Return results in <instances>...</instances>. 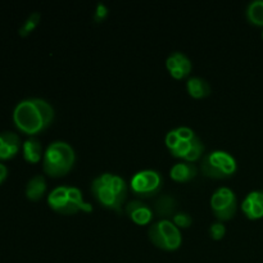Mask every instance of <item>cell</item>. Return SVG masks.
<instances>
[{"label":"cell","mask_w":263,"mask_h":263,"mask_svg":"<svg viewBox=\"0 0 263 263\" xmlns=\"http://www.w3.org/2000/svg\"><path fill=\"white\" fill-rule=\"evenodd\" d=\"M262 39H263V30H262Z\"/></svg>","instance_id":"obj_25"},{"label":"cell","mask_w":263,"mask_h":263,"mask_svg":"<svg viewBox=\"0 0 263 263\" xmlns=\"http://www.w3.org/2000/svg\"><path fill=\"white\" fill-rule=\"evenodd\" d=\"M238 170L235 157L226 151H212L205 153L200 161V171L211 179H226L233 176Z\"/></svg>","instance_id":"obj_6"},{"label":"cell","mask_w":263,"mask_h":263,"mask_svg":"<svg viewBox=\"0 0 263 263\" xmlns=\"http://www.w3.org/2000/svg\"><path fill=\"white\" fill-rule=\"evenodd\" d=\"M76 162L73 146L64 140L51 141L46 146L43 157V170L51 177H61L68 174Z\"/></svg>","instance_id":"obj_4"},{"label":"cell","mask_w":263,"mask_h":263,"mask_svg":"<svg viewBox=\"0 0 263 263\" xmlns=\"http://www.w3.org/2000/svg\"><path fill=\"white\" fill-rule=\"evenodd\" d=\"M186 90L190 97L194 98V99L207 98L212 91L210 82L200 76L189 77L186 81Z\"/></svg>","instance_id":"obj_18"},{"label":"cell","mask_w":263,"mask_h":263,"mask_svg":"<svg viewBox=\"0 0 263 263\" xmlns=\"http://www.w3.org/2000/svg\"><path fill=\"white\" fill-rule=\"evenodd\" d=\"M90 189L100 204L117 213L122 212L128 194L127 182L122 176L112 172H103L92 179Z\"/></svg>","instance_id":"obj_2"},{"label":"cell","mask_w":263,"mask_h":263,"mask_svg":"<svg viewBox=\"0 0 263 263\" xmlns=\"http://www.w3.org/2000/svg\"><path fill=\"white\" fill-rule=\"evenodd\" d=\"M226 234V226L221 221L212 222L210 226V236L213 240H221Z\"/></svg>","instance_id":"obj_22"},{"label":"cell","mask_w":263,"mask_h":263,"mask_svg":"<svg viewBox=\"0 0 263 263\" xmlns=\"http://www.w3.org/2000/svg\"><path fill=\"white\" fill-rule=\"evenodd\" d=\"M153 212L159 220H171L179 208V202L176 198L170 193H162L154 199L153 202Z\"/></svg>","instance_id":"obj_12"},{"label":"cell","mask_w":263,"mask_h":263,"mask_svg":"<svg viewBox=\"0 0 263 263\" xmlns=\"http://www.w3.org/2000/svg\"><path fill=\"white\" fill-rule=\"evenodd\" d=\"M163 176L154 168H144L135 172L130 180V189L138 199L156 197L162 189Z\"/></svg>","instance_id":"obj_8"},{"label":"cell","mask_w":263,"mask_h":263,"mask_svg":"<svg viewBox=\"0 0 263 263\" xmlns=\"http://www.w3.org/2000/svg\"><path fill=\"white\" fill-rule=\"evenodd\" d=\"M22 154L28 163H37L44 157L43 144L36 136H30L22 143Z\"/></svg>","instance_id":"obj_17"},{"label":"cell","mask_w":263,"mask_h":263,"mask_svg":"<svg viewBox=\"0 0 263 263\" xmlns=\"http://www.w3.org/2000/svg\"><path fill=\"white\" fill-rule=\"evenodd\" d=\"M246 17L254 26H263V0H252L246 8Z\"/></svg>","instance_id":"obj_19"},{"label":"cell","mask_w":263,"mask_h":263,"mask_svg":"<svg viewBox=\"0 0 263 263\" xmlns=\"http://www.w3.org/2000/svg\"><path fill=\"white\" fill-rule=\"evenodd\" d=\"M7 176H8L7 166H5L4 163H2V162H0V185H2V182L4 181L5 179H7Z\"/></svg>","instance_id":"obj_24"},{"label":"cell","mask_w":263,"mask_h":263,"mask_svg":"<svg viewBox=\"0 0 263 263\" xmlns=\"http://www.w3.org/2000/svg\"><path fill=\"white\" fill-rule=\"evenodd\" d=\"M210 204L217 221L223 222L235 216L238 210V198L231 187L220 186L213 192Z\"/></svg>","instance_id":"obj_9"},{"label":"cell","mask_w":263,"mask_h":263,"mask_svg":"<svg viewBox=\"0 0 263 263\" xmlns=\"http://www.w3.org/2000/svg\"><path fill=\"white\" fill-rule=\"evenodd\" d=\"M48 204L61 215H76L80 211L91 212L92 205L84 199L82 192L72 185H59L48 194Z\"/></svg>","instance_id":"obj_5"},{"label":"cell","mask_w":263,"mask_h":263,"mask_svg":"<svg viewBox=\"0 0 263 263\" xmlns=\"http://www.w3.org/2000/svg\"><path fill=\"white\" fill-rule=\"evenodd\" d=\"M40 21H41V13L39 12H32L25 21L21 25L20 30H18V33L20 36L22 37H26V36L30 35L39 25H40Z\"/></svg>","instance_id":"obj_20"},{"label":"cell","mask_w":263,"mask_h":263,"mask_svg":"<svg viewBox=\"0 0 263 263\" xmlns=\"http://www.w3.org/2000/svg\"><path fill=\"white\" fill-rule=\"evenodd\" d=\"M22 149L21 138L13 131H3L0 133V159L7 161L18 154Z\"/></svg>","instance_id":"obj_13"},{"label":"cell","mask_w":263,"mask_h":263,"mask_svg":"<svg viewBox=\"0 0 263 263\" xmlns=\"http://www.w3.org/2000/svg\"><path fill=\"white\" fill-rule=\"evenodd\" d=\"M166 67L174 79L181 80L187 77L193 69V63L189 57L179 50L171 51L166 59Z\"/></svg>","instance_id":"obj_10"},{"label":"cell","mask_w":263,"mask_h":263,"mask_svg":"<svg viewBox=\"0 0 263 263\" xmlns=\"http://www.w3.org/2000/svg\"><path fill=\"white\" fill-rule=\"evenodd\" d=\"M164 143L172 156L186 162L194 163L204 156V143L189 126H179L170 130L166 134Z\"/></svg>","instance_id":"obj_3"},{"label":"cell","mask_w":263,"mask_h":263,"mask_svg":"<svg viewBox=\"0 0 263 263\" xmlns=\"http://www.w3.org/2000/svg\"><path fill=\"white\" fill-rule=\"evenodd\" d=\"M55 116L54 107L43 98H26L13 109L14 126L28 136H36L51 125Z\"/></svg>","instance_id":"obj_1"},{"label":"cell","mask_w":263,"mask_h":263,"mask_svg":"<svg viewBox=\"0 0 263 263\" xmlns=\"http://www.w3.org/2000/svg\"><path fill=\"white\" fill-rule=\"evenodd\" d=\"M171 220L179 229H187L193 225L192 215L186 211H177Z\"/></svg>","instance_id":"obj_21"},{"label":"cell","mask_w":263,"mask_h":263,"mask_svg":"<svg viewBox=\"0 0 263 263\" xmlns=\"http://www.w3.org/2000/svg\"><path fill=\"white\" fill-rule=\"evenodd\" d=\"M108 7L103 2H98L97 5H95V9L92 12V21L95 23H100L108 17Z\"/></svg>","instance_id":"obj_23"},{"label":"cell","mask_w":263,"mask_h":263,"mask_svg":"<svg viewBox=\"0 0 263 263\" xmlns=\"http://www.w3.org/2000/svg\"><path fill=\"white\" fill-rule=\"evenodd\" d=\"M46 189H48V184H46V179L44 175H35L31 177L27 181L25 187L26 198L32 202H37L41 198L45 195Z\"/></svg>","instance_id":"obj_16"},{"label":"cell","mask_w":263,"mask_h":263,"mask_svg":"<svg viewBox=\"0 0 263 263\" xmlns=\"http://www.w3.org/2000/svg\"><path fill=\"white\" fill-rule=\"evenodd\" d=\"M198 167L195 166L193 162L181 161L175 163L170 170V176L172 180L177 182H187L197 177L198 175Z\"/></svg>","instance_id":"obj_15"},{"label":"cell","mask_w":263,"mask_h":263,"mask_svg":"<svg viewBox=\"0 0 263 263\" xmlns=\"http://www.w3.org/2000/svg\"><path fill=\"white\" fill-rule=\"evenodd\" d=\"M125 212L133 222L138 225H146L154 217L153 208L143 199H133L125 204Z\"/></svg>","instance_id":"obj_11"},{"label":"cell","mask_w":263,"mask_h":263,"mask_svg":"<svg viewBox=\"0 0 263 263\" xmlns=\"http://www.w3.org/2000/svg\"><path fill=\"white\" fill-rule=\"evenodd\" d=\"M149 240L159 249L163 251H176L181 247L182 234L181 230L172 222V220L156 221L149 226Z\"/></svg>","instance_id":"obj_7"},{"label":"cell","mask_w":263,"mask_h":263,"mask_svg":"<svg viewBox=\"0 0 263 263\" xmlns=\"http://www.w3.org/2000/svg\"><path fill=\"white\" fill-rule=\"evenodd\" d=\"M241 211L251 220L263 217V190H253L248 193L241 202Z\"/></svg>","instance_id":"obj_14"}]
</instances>
